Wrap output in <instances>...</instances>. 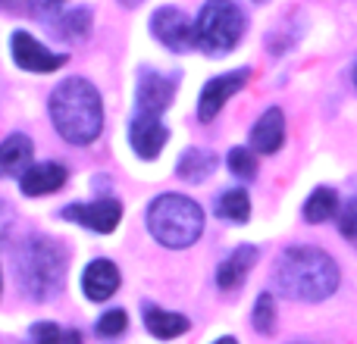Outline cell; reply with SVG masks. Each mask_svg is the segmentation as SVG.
Wrapping results in <instances>:
<instances>
[{
	"instance_id": "cell-18",
	"label": "cell",
	"mask_w": 357,
	"mask_h": 344,
	"mask_svg": "<svg viewBox=\"0 0 357 344\" xmlns=\"http://www.w3.org/2000/svg\"><path fill=\"white\" fill-rule=\"evenodd\" d=\"M216 166H220V160H216L210 150H204V148H188L182 157H178L176 175L182 178V182L197 185V182H204V178L213 175Z\"/></svg>"
},
{
	"instance_id": "cell-8",
	"label": "cell",
	"mask_w": 357,
	"mask_h": 344,
	"mask_svg": "<svg viewBox=\"0 0 357 344\" xmlns=\"http://www.w3.org/2000/svg\"><path fill=\"white\" fill-rule=\"evenodd\" d=\"M10 47H13L16 66L25 69V72H56V69L66 66V54L50 50L47 44H41L35 35H29V31H22V29L13 31Z\"/></svg>"
},
{
	"instance_id": "cell-21",
	"label": "cell",
	"mask_w": 357,
	"mask_h": 344,
	"mask_svg": "<svg viewBox=\"0 0 357 344\" xmlns=\"http://www.w3.org/2000/svg\"><path fill=\"white\" fill-rule=\"evenodd\" d=\"M339 213V194L333 188H317L304 203V219L307 222H326Z\"/></svg>"
},
{
	"instance_id": "cell-22",
	"label": "cell",
	"mask_w": 357,
	"mask_h": 344,
	"mask_svg": "<svg viewBox=\"0 0 357 344\" xmlns=\"http://www.w3.org/2000/svg\"><path fill=\"white\" fill-rule=\"evenodd\" d=\"M25 344H82L75 329H60L56 322H35L25 335Z\"/></svg>"
},
{
	"instance_id": "cell-7",
	"label": "cell",
	"mask_w": 357,
	"mask_h": 344,
	"mask_svg": "<svg viewBox=\"0 0 357 344\" xmlns=\"http://www.w3.org/2000/svg\"><path fill=\"white\" fill-rule=\"evenodd\" d=\"M63 219L66 222H79V226L91 228L98 235H113L116 226L123 222V203L113 197H98L91 203H69L63 207Z\"/></svg>"
},
{
	"instance_id": "cell-6",
	"label": "cell",
	"mask_w": 357,
	"mask_h": 344,
	"mask_svg": "<svg viewBox=\"0 0 357 344\" xmlns=\"http://www.w3.org/2000/svg\"><path fill=\"white\" fill-rule=\"evenodd\" d=\"M151 35L173 54H185L195 47V22L178 6H160L151 16Z\"/></svg>"
},
{
	"instance_id": "cell-3",
	"label": "cell",
	"mask_w": 357,
	"mask_h": 344,
	"mask_svg": "<svg viewBox=\"0 0 357 344\" xmlns=\"http://www.w3.org/2000/svg\"><path fill=\"white\" fill-rule=\"evenodd\" d=\"M66 247L47 235H31L16 251V282L19 291L31 301H54L66 285Z\"/></svg>"
},
{
	"instance_id": "cell-14",
	"label": "cell",
	"mask_w": 357,
	"mask_h": 344,
	"mask_svg": "<svg viewBox=\"0 0 357 344\" xmlns=\"http://www.w3.org/2000/svg\"><path fill=\"white\" fill-rule=\"evenodd\" d=\"M254 263H257V247L254 244L235 247V251L220 263V269H216V285H220V291L241 288V282H245L248 272L254 269Z\"/></svg>"
},
{
	"instance_id": "cell-13",
	"label": "cell",
	"mask_w": 357,
	"mask_h": 344,
	"mask_svg": "<svg viewBox=\"0 0 357 344\" xmlns=\"http://www.w3.org/2000/svg\"><path fill=\"white\" fill-rule=\"evenodd\" d=\"M69 169L63 163H35L19 175V191L29 197H41V194H54L66 185Z\"/></svg>"
},
{
	"instance_id": "cell-12",
	"label": "cell",
	"mask_w": 357,
	"mask_h": 344,
	"mask_svg": "<svg viewBox=\"0 0 357 344\" xmlns=\"http://www.w3.org/2000/svg\"><path fill=\"white\" fill-rule=\"evenodd\" d=\"M82 291L88 301L104 304L119 291V269L113 260H94L82 272Z\"/></svg>"
},
{
	"instance_id": "cell-4",
	"label": "cell",
	"mask_w": 357,
	"mask_h": 344,
	"mask_svg": "<svg viewBox=\"0 0 357 344\" xmlns=\"http://www.w3.org/2000/svg\"><path fill=\"white\" fill-rule=\"evenodd\" d=\"M148 232L154 235L157 244L182 251L191 247L204 232V210L185 194H160L148 203Z\"/></svg>"
},
{
	"instance_id": "cell-26",
	"label": "cell",
	"mask_w": 357,
	"mask_h": 344,
	"mask_svg": "<svg viewBox=\"0 0 357 344\" xmlns=\"http://www.w3.org/2000/svg\"><path fill=\"white\" fill-rule=\"evenodd\" d=\"M63 6H66V0H31V16L41 22H54L63 13Z\"/></svg>"
},
{
	"instance_id": "cell-2",
	"label": "cell",
	"mask_w": 357,
	"mask_h": 344,
	"mask_svg": "<svg viewBox=\"0 0 357 344\" xmlns=\"http://www.w3.org/2000/svg\"><path fill=\"white\" fill-rule=\"evenodd\" d=\"M47 110L63 141L79 144V148L98 141L100 129H104V100L88 79L60 81L47 100Z\"/></svg>"
},
{
	"instance_id": "cell-29",
	"label": "cell",
	"mask_w": 357,
	"mask_h": 344,
	"mask_svg": "<svg viewBox=\"0 0 357 344\" xmlns=\"http://www.w3.org/2000/svg\"><path fill=\"white\" fill-rule=\"evenodd\" d=\"M3 13H31V0H0Z\"/></svg>"
},
{
	"instance_id": "cell-31",
	"label": "cell",
	"mask_w": 357,
	"mask_h": 344,
	"mask_svg": "<svg viewBox=\"0 0 357 344\" xmlns=\"http://www.w3.org/2000/svg\"><path fill=\"white\" fill-rule=\"evenodd\" d=\"M213 344H238V341H235V338H229V335H226V338H216Z\"/></svg>"
},
{
	"instance_id": "cell-10",
	"label": "cell",
	"mask_w": 357,
	"mask_h": 344,
	"mask_svg": "<svg viewBox=\"0 0 357 344\" xmlns=\"http://www.w3.org/2000/svg\"><path fill=\"white\" fill-rule=\"evenodd\" d=\"M176 97V79L173 75H160L157 69H142L138 72V91H135V104L138 113H154L163 116L169 110Z\"/></svg>"
},
{
	"instance_id": "cell-9",
	"label": "cell",
	"mask_w": 357,
	"mask_h": 344,
	"mask_svg": "<svg viewBox=\"0 0 357 344\" xmlns=\"http://www.w3.org/2000/svg\"><path fill=\"white\" fill-rule=\"evenodd\" d=\"M248 79H251V69H235V72L210 79L207 85H204L201 97H197V119H201V123H213V119L220 116V110L226 107V100L248 85Z\"/></svg>"
},
{
	"instance_id": "cell-33",
	"label": "cell",
	"mask_w": 357,
	"mask_h": 344,
	"mask_svg": "<svg viewBox=\"0 0 357 344\" xmlns=\"http://www.w3.org/2000/svg\"><path fill=\"white\" fill-rule=\"evenodd\" d=\"M354 85H357V66H354Z\"/></svg>"
},
{
	"instance_id": "cell-15",
	"label": "cell",
	"mask_w": 357,
	"mask_h": 344,
	"mask_svg": "<svg viewBox=\"0 0 357 344\" xmlns=\"http://www.w3.org/2000/svg\"><path fill=\"white\" fill-rule=\"evenodd\" d=\"M285 141V116L279 107H270L251 129V148L257 154H276Z\"/></svg>"
},
{
	"instance_id": "cell-17",
	"label": "cell",
	"mask_w": 357,
	"mask_h": 344,
	"mask_svg": "<svg viewBox=\"0 0 357 344\" xmlns=\"http://www.w3.org/2000/svg\"><path fill=\"white\" fill-rule=\"evenodd\" d=\"M31 154H35V148L25 135H10L6 141H0V175L19 178L31 166Z\"/></svg>"
},
{
	"instance_id": "cell-28",
	"label": "cell",
	"mask_w": 357,
	"mask_h": 344,
	"mask_svg": "<svg viewBox=\"0 0 357 344\" xmlns=\"http://www.w3.org/2000/svg\"><path fill=\"white\" fill-rule=\"evenodd\" d=\"M13 222H16V213H13V207L6 201H0V238H6V235H10Z\"/></svg>"
},
{
	"instance_id": "cell-30",
	"label": "cell",
	"mask_w": 357,
	"mask_h": 344,
	"mask_svg": "<svg viewBox=\"0 0 357 344\" xmlns=\"http://www.w3.org/2000/svg\"><path fill=\"white\" fill-rule=\"evenodd\" d=\"M119 3H123V6H126V10H135V6H142V3H144V0H119Z\"/></svg>"
},
{
	"instance_id": "cell-20",
	"label": "cell",
	"mask_w": 357,
	"mask_h": 344,
	"mask_svg": "<svg viewBox=\"0 0 357 344\" xmlns=\"http://www.w3.org/2000/svg\"><path fill=\"white\" fill-rule=\"evenodd\" d=\"M216 216L226 222H248L251 216V197L245 188H229L216 197Z\"/></svg>"
},
{
	"instance_id": "cell-34",
	"label": "cell",
	"mask_w": 357,
	"mask_h": 344,
	"mask_svg": "<svg viewBox=\"0 0 357 344\" xmlns=\"http://www.w3.org/2000/svg\"><path fill=\"white\" fill-rule=\"evenodd\" d=\"M257 3H266V0H257Z\"/></svg>"
},
{
	"instance_id": "cell-25",
	"label": "cell",
	"mask_w": 357,
	"mask_h": 344,
	"mask_svg": "<svg viewBox=\"0 0 357 344\" xmlns=\"http://www.w3.org/2000/svg\"><path fill=\"white\" fill-rule=\"evenodd\" d=\"M226 163H229V169H232V175L245 178V182L257 175V160H254V150H248V148H232Z\"/></svg>"
},
{
	"instance_id": "cell-1",
	"label": "cell",
	"mask_w": 357,
	"mask_h": 344,
	"mask_svg": "<svg viewBox=\"0 0 357 344\" xmlns=\"http://www.w3.org/2000/svg\"><path fill=\"white\" fill-rule=\"evenodd\" d=\"M273 282L291 301L317 304L326 301L339 288V266L326 251L310 244H298L279 257L276 269H273Z\"/></svg>"
},
{
	"instance_id": "cell-5",
	"label": "cell",
	"mask_w": 357,
	"mask_h": 344,
	"mask_svg": "<svg viewBox=\"0 0 357 344\" xmlns=\"http://www.w3.org/2000/svg\"><path fill=\"white\" fill-rule=\"evenodd\" d=\"M248 19L232 0H207L195 19V47L207 56H222L238 47Z\"/></svg>"
},
{
	"instance_id": "cell-11",
	"label": "cell",
	"mask_w": 357,
	"mask_h": 344,
	"mask_svg": "<svg viewBox=\"0 0 357 344\" xmlns=\"http://www.w3.org/2000/svg\"><path fill=\"white\" fill-rule=\"evenodd\" d=\"M167 138H169V129L160 123V116L135 110V116L129 123V144L142 160H157L160 150L167 148Z\"/></svg>"
},
{
	"instance_id": "cell-16",
	"label": "cell",
	"mask_w": 357,
	"mask_h": 344,
	"mask_svg": "<svg viewBox=\"0 0 357 344\" xmlns=\"http://www.w3.org/2000/svg\"><path fill=\"white\" fill-rule=\"evenodd\" d=\"M142 316H144V329H148L154 338H160V341H173V338H178V335H185L191 329L188 316L169 313V310L157 307V304H144Z\"/></svg>"
},
{
	"instance_id": "cell-32",
	"label": "cell",
	"mask_w": 357,
	"mask_h": 344,
	"mask_svg": "<svg viewBox=\"0 0 357 344\" xmlns=\"http://www.w3.org/2000/svg\"><path fill=\"white\" fill-rule=\"evenodd\" d=\"M0 295H3V279H0Z\"/></svg>"
},
{
	"instance_id": "cell-19",
	"label": "cell",
	"mask_w": 357,
	"mask_h": 344,
	"mask_svg": "<svg viewBox=\"0 0 357 344\" xmlns=\"http://www.w3.org/2000/svg\"><path fill=\"white\" fill-rule=\"evenodd\" d=\"M91 22H94V13L91 6H75V10H66L54 19V31L60 38H85L91 35Z\"/></svg>"
},
{
	"instance_id": "cell-27",
	"label": "cell",
	"mask_w": 357,
	"mask_h": 344,
	"mask_svg": "<svg viewBox=\"0 0 357 344\" xmlns=\"http://www.w3.org/2000/svg\"><path fill=\"white\" fill-rule=\"evenodd\" d=\"M339 228L348 241H357V201H351L345 210H339Z\"/></svg>"
},
{
	"instance_id": "cell-24",
	"label": "cell",
	"mask_w": 357,
	"mask_h": 344,
	"mask_svg": "<svg viewBox=\"0 0 357 344\" xmlns=\"http://www.w3.org/2000/svg\"><path fill=\"white\" fill-rule=\"evenodd\" d=\"M251 322H254V329H257L260 335H273V329H276V301H273L270 291H264V295L257 297Z\"/></svg>"
},
{
	"instance_id": "cell-23",
	"label": "cell",
	"mask_w": 357,
	"mask_h": 344,
	"mask_svg": "<svg viewBox=\"0 0 357 344\" xmlns=\"http://www.w3.org/2000/svg\"><path fill=\"white\" fill-rule=\"evenodd\" d=\"M126 329H129V313H126L123 307L107 310V313L100 316L98 322H94V332H98V338H104V341L119 338V335H123Z\"/></svg>"
}]
</instances>
